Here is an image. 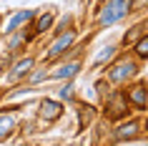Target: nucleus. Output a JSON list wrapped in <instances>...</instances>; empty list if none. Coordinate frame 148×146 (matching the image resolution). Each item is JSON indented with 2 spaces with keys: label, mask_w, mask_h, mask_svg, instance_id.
<instances>
[{
  "label": "nucleus",
  "mask_w": 148,
  "mask_h": 146,
  "mask_svg": "<svg viewBox=\"0 0 148 146\" xmlns=\"http://www.w3.org/2000/svg\"><path fill=\"white\" fill-rule=\"evenodd\" d=\"M78 73H80V63L78 61H68V63H63V66H58L55 71H50L48 78H53V81H68V78L78 76Z\"/></svg>",
  "instance_id": "10"
},
{
  "label": "nucleus",
  "mask_w": 148,
  "mask_h": 146,
  "mask_svg": "<svg viewBox=\"0 0 148 146\" xmlns=\"http://www.w3.org/2000/svg\"><path fill=\"white\" fill-rule=\"evenodd\" d=\"M140 35H143V25H133L131 30L123 35V46H133V43H136Z\"/></svg>",
  "instance_id": "17"
},
{
  "label": "nucleus",
  "mask_w": 148,
  "mask_h": 146,
  "mask_svg": "<svg viewBox=\"0 0 148 146\" xmlns=\"http://www.w3.org/2000/svg\"><path fill=\"white\" fill-rule=\"evenodd\" d=\"M30 20H35V10H18L15 15L10 18L8 20V25H5V28H3V30L8 33H15V30H20V28H23V25H28L30 23Z\"/></svg>",
  "instance_id": "9"
},
{
  "label": "nucleus",
  "mask_w": 148,
  "mask_h": 146,
  "mask_svg": "<svg viewBox=\"0 0 148 146\" xmlns=\"http://www.w3.org/2000/svg\"><path fill=\"white\" fill-rule=\"evenodd\" d=\"M90 121H93V106L80 103V106H78V129H88Z\"/></svg>",
  "instance_id": "14"
},
{
  "label": "nucleus",
  "mask_w": 148,
  "mask_h": 146,
  "mask_svg": "<svg viewBox=\"0 0 148 146\" xmlns=\"http://www.w3.org/2000/svg\"><path fill=\"white\" fill-rule=\"evenodd\" d=\"M75 28H68V30H58V38L50 43V48L45 51V63H53L58 61V58H63V55L68 53L70 48H73V43H75Z\"/></svg>",
  "instance_id": "3"
},
{
  "label": "nucleus",
  "mask_w": 148,
  "mask_h": 146,
  "mask_svg": "<svg viewBox=\"0 0 148 146\" xmlns=\"http://www.w3.org/2000/svg\"><path fill=\"white\" fill-rule=\"evenodd\" d=\"M116 53H118V48H116V46H106V48H101V53L93 58V68H103V63H110L113 58H116Z\"/></svg>",
  "instance_id": "13"
},
{
  "label": "nucleus",
  "mask_w": 148,
  "mask_h": 146,
  "mask_svg": "<svg viewBox=\"0 0 148 146\" xmlns=\"http://www.w3.org/2000/svg\"><path fill=\"white\" fill-rule=\"evenodd\" d=\"M136 73H138V63L133 58H121V61H113L108 66V81L116 86H125Z\"/></svg>",
  "instance_id": "2"
},
{
  "label": "nucleus",
  "mask_w": 148,
  "mask_h": 146,
  "mask_svg": "<svg viewBox=\"0 0 148 146\" xmlns=\"http://www.w3.org/2000/svg\"><path fill=\"white\" fill-rule=\"evenodd\" d=\"M0 23H3V18H0Z\"/></svg>",
  "instance_id": "22"
},
{
  "label": "nucleus",
  "mask_w": 148,
  "mask_h": 146,
  "mask_svg": "<svg viewBox=\"0 0 148 146\" xmlns=\"http://www.w3.org/2000/svg\"><path fill=\"white\" fill-rule=\"evenodd\" d=\"M131 8H133L131 0H103V8L98 13V25L101 28H110V25L121 23L131 13Z\"/></svg>",
  "instance_id": "1"
},
{
  "label": "nucleus",
  "mask_w": 148,
  "mask_h": 146,
  "mask_svg": "<svg viewBox=\"0 0 148 146\" xmlns=\"http://www.w3.org/2000/svg\"><path fill=\"white\" fill-rule=\"evenodd\" d=\"M125 98H128V106L133 108V111H146L148 108V88L143 83H133L125 88Z\"/></svg>",
  "instance_id": "6"
},
{
  "label": "nucleus",
  "mask_w": 148,
  "mask_h": 146,
  "mask_svg": "<svg viewBox=\"0 0 148 146\" xmlns=\"http://www.w3.org/2000/svg\"><path fill=\"white\" fill-rule=\"evenodd\" d=\"M95 88H98V96H101V98H106V96L110 93V83H108V81H98Z\"/></svg>",
  "instance_id": "18"
},
{
  "label": "nucleus",
  "mask_w": 148,
  "mask_h": 146,
  "mask_svg": "<svg viewBox=\"0 0 148 146\" xmlns=\"http://www.w3.org/2000/svg\"><path fill=\"white\" fill-rule=\"evenodd\" d=\"M95 3H103V0H95Z\"/></svg>",
  "instance_id": "21"
},
{
  "label": "nucleus",
  "mask_w": 148,
  "mask_h": 146,
  "mask_svg": "<svg viewBox=\"0 0 148 146\" xmlns=\"http://www.w3.org/2000/svg\"><path fill=\"white\" fill-rule=\"evenodd\" d=\"M33 68H35V58H33V55H23V58H18V61L10 66L8 81L10 83H20V81H25V78L30 76Z\"/></svg>",
  "instance_id": "5"
},
{
  "label": "nucleus",
  "mask_w": 148,
  "mask_h": 146,
  "mask_svg": "<svg viewBox=\"0 0 148 146\" xmlns=\"http://www.w3.org/2000/svg\"><path fill=\"white\" fill-rule=\"evenodd\" d=\"M15 126H18V113L13 111V108H10L8 113L0 111V138H8Z\"/></svg>",
  "instance_id": "11"
},
{
  "label": "nucleus",
  "mask_w": 148,
  "mask_h": 146,
  "mask_svg": "<svg viewBox=\"0 0 148 146\" xmlns=\"http://www.w3.org/2000/svg\"><path fill=\"white\" fill-rule=\"evenodd\" d=\"M45 78H48V71H45V68H40V71H35V73L30 76V83H33V86H38L40 81H45Z\"/></svg>",
  "instance_id": "19"
},
{
  "label": "nucleus",
  "mask_w": 148,
  "mask_h": 146,
  "mask_svg": "<svg viewBox=\"0 0 148 146\" xmlns=\"http://www.w3.org/2000/svg\"><path fill=\"white\" fill-rule=\"evenodd\" d=\"M133 53L138 55L140 61H148V33H143V35L133 43Z\"/></svg>",
  "instance_id": "15"
},
{
  "label": "nucleus",
  "mask_w": 148,
  "mask_h": 146,
  "mask_svg": "<svg viewBox=\"0 0 148 146\" xmlns=\"http://www.w3.org/2000/svg\"><path fill=\"white\" fill-rule=\"evenodd\" d=\"M58 98H60V101H68V103L75 98V86H73V81H70V78L65 81V86H60V88H58Z\"/></svg>",
  "instance_id": "16"
},
{
  "label": "nucleus",
  "mask_w": 148,
  "mask_h": 146,
  "mask_svg": "<svg viewBox=\"0 0 148 146\" xmlns=\"http://www.w3.org/2000/svg\"><path fill=\"white\" fill-rule=\"evenodd\" d=\"M53 23H55V15H53V13H40V15H35L33 33H35V35H43V33H48L50 28H53Z\"/></svg>",
  "instance_id": "12"
},
{
  "label": "nucleus",
  "mask_w": 148,
  "mask_h": 146,
  "mask_svg": "<svg viewBox=\"0 0 148 146\" xmlns=\"http://www.w3.org/2000/svg\"><path fill=\"white\" fill-rule=\"evenodd\" d=\"M140 131H143V123L140 121H123L113 129V138L116 141H133V138L140 136Z\"/></svg>",
  "instance_id": "8"
},
{
  "label": "nucleus",
  "mask_w": 148,
  "mask_h": 146,
  "mask_svg": "<svg viewBox=\"0 0 148 146\" xmlns=\"http://www.w3.org/2000/svg\"><path fill=\"white\" fill-rule=\"evenodd\" d=\"M63 111H65V106H63V101L58 98H43L40 101V118H43V121L45 123H53V121H58V118H60L63 116Z\"/></svg>",
  "instance_id": "7"
},
{
  "label": "nucleus",
  "mask_w": 148,
  "mask_h": 146,
  "mask_svg": "<svg viewBox=\"0 0 148 146\" xmlns=\"http://www.w3.org/2000/svg\"><path fill=\"white\" fill-rule=\"evenodd\" d=\"M103 101H106V118H110V121H121V118H125L128 111H131L128 98H125L123 91H110Z\"/></svg>",
  "instance_id": "4"
},
{
  "label": "nucleus",
  "mask_w": 148,
  "mask_h": 146,
  "mask_svg": "<svg viewBox=\"0 0 148 146\" xmlns=\"http://www.w3.org/2000/svg\"><path fill=\"white\" fill-rule=\"evenodd\" d=\"M146 131H148V121H146Z\"/></svg>",
  "instance_id": "20"
}]
</instances>
